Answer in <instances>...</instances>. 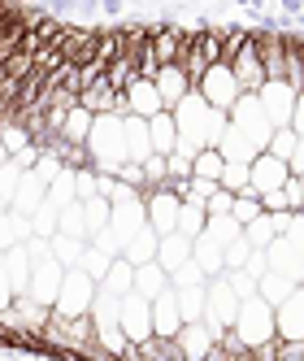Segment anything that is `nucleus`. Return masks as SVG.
Segmentation results:
<instances>
[{
    "instance_id": "1",
    "label": "nucleus",
    "mask_w": 304,
    "mask_h": 361,
    "mask_svg": "<svg viewBox=\"0 0 304 361\" xmlns=\"http://www.w3.org/2000/svg\"><path fill=\"white\" fill-rule=\"evenodd\" d=\"M87 161L91 170H105L118 174L126 161V135H122V114H96L91 122V135H87Z\"/></svg>"
},
{
    "instance_id": "2",
    "label": "nucleus",
    "mask_w": 304,
    "mask_h": 361,
    "mask_svg": "<svg viewBox=\"0 0 304 361\" xmlns=\"http://www.w3.org/2000/svg\"><path fill=\"white\" fill-rule=\"evenodd\" d=\"M239 305H243V296L231 288L226 270H222V274H213V279L205 283V322H209V331H213V340H217L226 326H235Z\"/></svg>"
},
{
    "instance_id": "3",
    "label": "nucleus",
    "mask_w": 304,
    "mask_h": 361,
    "mask_svg": "<svg viewBox=\"0 0 304 361\" xmlns=\"http://www.w3.org/2000/svg\"><path fill=\"white\" fill-rule=\"evenodd\" d=\"M235 335L248 344V353L257 348V344H265V340H274V335H278V326H274V305H270L261 292L243 296L239 318H235Z\"/></svg>"
},
{
    "instance_id": "4",
    "label": "nucleus",
    "mask_w": 304,
    "mask_h": 361,
    "mask_svg": "<svg viewBox=\"0 0 304 361\" xmlns=\"http://www.w3.org/2000/svg\"><path fill=\"white\" fill-rule=\"evenodd\" d=\"M100 292V283L83 270V266H65V279H61V292H57V305L53 314H65V318H79V314H91V300Z\"/></svg>"
},
{
    "instance_id": "5",
    "label": "nucleus",
    "mask_w": 304,
    "mask_h": 361,
    "mask_svg": "<svg viewBox=\"0 0 304 361\" xmlns=\"http://www.w3.org/2000/svg\"><path fill=\"white\" fill-rule=\"evenodd\" d=\"M196 87H200V96H205L213 109H226V114H231V105L243 96V87H239V79H235L231 61H209V70L196 79Z\"/></svg>"
},
{
    "instance_id": "6",
    "label": "nucleus",
    "mask_w": 304,
    "mask_h": 361,
    "mask_svg": "<svg viewBox=\"0 0 304 361\" xmlns=\"http://www.w3.org/2000/svg\"><path fill=\"white\" fill-rule=\"evenodd\" d=\"M231 122L239 126L243 135L257 140V148H265L270 135H274V122H270V114H265V105H261L257 92H243V96L235 100V105H231Z\"/></svg>"
},
{
    "instance_id": "7",
    "label": "nucleus",
    "mask_w": 304,
    "mask_h": 361,
    "mask_svg": "<svg viewBox=\"0 0 304 361\" xmlns=\"http://www.w3.org/2000/svg\"><path fill=\"white\" fill-rule=\"evenodd\" d=\"M148 222V204H144V192L139 188H126L122 196H113V214H109V226L118 231V240L126 244L135 231Z\"/></svg>"
},
{
    "instance_id": "8",
    "label": "nucleus",
    "mask_w": 304,
    "mask_h": 361,
    "mask_svg": "<svg viewBox=\"0 0 304 361\" xmlns=\"http://www.w3.org/2000/svg\"><path fill=\"white\" fill-rule=\"evenodd\" d=\"M144 204H148V222L157 235H165V231L179 226V209H183V196L174 192L170 183L161 188H144Z\"/></svg>"
},
{
    "instance_id": "9",
    "label": "nucleus",
    "mask_w": 304,
    "mask_h": 361,
    "mask_svg": "<svg viewBox=\"0 0 304 361\" xmlns=\"http://www.w3.org/2000/svg\"><path fill=\"white\" fill-rule=\"evenodd\" d=\"M61 279H65V266L57 262L53 252H48V257H35L31 283H27V292H22V296H31V300H39V305L53 309V305H57V292H61Z\"/></svg>"
},
{
    "instance_id": "10",
    "label": "nucleus",
    "mask_w": 304,
    "mask_h": 361,
    "mask_svg": "<svg viewBox=\"0 0 304 361\" xmlns=\"http://www.w3.org/2000/svg\"><path fill=\"white\" fill-rule=\"evenodd\" d=\"M118 318H122V331H126V340H131V344L148 340V335H152V300L131 288L118 300Z\"/></svg>"
},
{
    "instance_id": "11",
    "label": "nucleus",
    "mask_w": 304,
    "mask_h": 361,
    "mask_svg": "<svg viewBox=\"0 0 304 361\" xmlns=\"http://www.w3.org/2000/svg\"><path fill=\"white\" fill-rule=\"evenodd\" d=\"M287 178H291V166H287L283 157H274V152H257V157H252V166H248V192L261 196V192H270V188H283Z\"/></svg>"
},
{
    "instance_id": "12",
    "label": "nucleus",
    "mask_w": 304,
    "mask_h": 361,
    "mask_svg": "<svg viewBox=\"0 0 304 361\" xmlns=\"http://www.w3.org/2000/svg\"><path fill=\"white\" fill-rule=\"evenodd\" d=\"M231 70H235V79H239L243 92H257V87L265 83V61H261V53H257V31H252L248 44H239L235 53H231Z\"/></svg>"
},
{
    "instance_id": "13",
    "label": "nucleus",
    "mask_w": 304,
    "mask_h": 361,
    "mask_svg": "<svg viewBox=\"0 0 304 361\" xmlns=\"http://www.w3.org/2000/svg\"><path fill=\"white\" fill-rule=\"evenodd\" d=\"M257 96H261V105H265V114H270L274 126H291V109H296V87H291V83L265 79V83L257 87Z\"/></svg>"
},
{
    "instance_id": "14",
    "label": "nucleus",
    "mask_w": 304,
    "mask_h": 361,
    "mask_svg": "<svg viewBox=\"0 0 304 361\" xmlns=\"http://www.w3.org/2000/svg\"><path fill=\"white\" fill-rule=\"evenodd\" d=\"M274 326H278V340H304V283L274 305Z\"/></svg>"
},
{
    "instance_id": "15",
    "label": "nucleus",
    "mask_w": 304,
    "mask_h": 361,
    "mask_svg": "<svg viewBox=\"0 0 304 361\" xmlns=\"http://www.w3.org/2000/svg\"><path fill=\"white\" fill-rule=\"evenodd\" d=\"M174 344H179L183 361H209V353H213V331H209V322H205V318L183 322V326H179V335H174Z\"/></svg>"
},
{
    "instance_id": "16",
    "label": "nucleus",
    "mask_w": 304,
    "mask_h": 361,
    "mask_svg": "<svg viewBox=\"0 0 304 361\" xmlns=\"http://www.w3.org/2000/svg\"><path fill=\"white\" fill-rule=\"evenodd\" d=\"M179 326H183V309H179V296H174V283H170L161 296H152V335L174 340Z\"/></svg>"
},
{
    "instance_id": "17",
    "label": "nucleus",
    "mask_w": 304,
    "mask_h": 361,
    "mask_svg": "<svg viewBox=\"0 0 304 361\" xmlns=\"http://www.w3.org/2000/svg\"><path fill=\"white\" fill-rule=\"evenodd\" d=\"M152 83H157V92H161V105L165 109H174L179 100L191 92V79H187V70L179 66V61H165V66H157V74H152Z\"/></svg>"
},
{
    "instance_id": "18",
    "label": "nucleus",
    "mask_w": 304,
    "mask_h": 361,
    "mask_svg": "<svg viewBox=\"0 0 304 361\" xmlns=\"http://www.w3.org/2000/svg\"><path fill=\"white\" fill-rule=\"evenodd\" d=\"M122 96H126V114H139V118H152L157 109H165V105H161L157 83L144 79V74H135V79L122 87Z\"/></svg>"
},
{
    "instance_id": "19",
    "label": "nucleus",
    "mask_w": 304,
    "mask_h": 361,
    "mask_svg": "<svg viewBox=\"0 0 304 361\" xmlns=\"http://www.w3.org/2000/svg\"><path fill=\"white\" fill-rule=\"evenodd\" d=\"M79 100H83L91 114H126V96L105 83V74H100V79H91V83L79 92Z\"/></svg>"
},
{
    "instance_id": "20",
    "label": "nucleus",
    "mask_w": 304,
    "mask_h": 361,
    "mask_svg": "<svg viewBox=\"0 0 304 361\" xmlns=\"http://www.w3.org/2000/svg\"><path fill=\"white\" fill-rule=\"evenodd\" d=\"M0 257H5V270H9V279H13V292L22 296V292H27V283H31V270H35V257H31L27 240L0 248Z\"/></svg>"
},
{
    "instance_id": "21",
    "label": "nucleus",
    "mask_w": 304,
    "mask_h": 361,
    "mask_svg": "<svg viewBox=\"0 0 304 361\" xmlns=\"http://www.w3.org/2000/svg\"><path fill=\"white\" fill-rule=\"evenodd\" d=\"M122 135H126V161H144L148 152H152L148 118H139V114H122Z\"/></svg>"
},
{
    "instance_id": "22",
    "label": "nucleus",
    "mask_w": 304,
    "mask_h": 361,
    "mask_svg": "<svg viewBox=\"0 0 304 361\" xmlns=\"http://www.w3.org/2000/svg\"><path fill=\"white\" fill-rule=\"evenodd\" d=\"M44 200H48V178L39 170H27L22 183H18V192H13V209L18 214H35Z\"/></svg>"
},
{
    "instance_id": "23",
    "label": "nucleus",
    "mask_w": 304,
    "mask_h": 361,
    "mask_svg": "<svg viewBox=\"0 0 304 361\" xmlns=\"http://www.w3.org/2000/svg\"><path fill=\"white\" fill-rule=\"evenodd\" d=\"M217 152H222V161H252V157H257V152H265V148H257V140L243 135L239 126L231 122V126L222 131V140H217Z\"/></svg>"
},
{
    "instance_id": "24",
    "label": "nucleus",
    "mask_w": 304,
    "mask_h": 361,
    "mask_svg": "<svg viewBox=\"0 0 304 361\" xmlns=\"http://www.w3.org/2000/svg\"><path fill=\"white\" fill-rule=\"evenodd\" d=\"M157 244H161V235L152 231V222H144L135 235L122 244V257H126L131 266H144V262H152V257H157Z\"/></svg>"
},
{
    "instance_id": "25",
    "label": "nucleus",
    "mask_w": 304,
    "mask_h": 361,
    "mask_svg": "<svg viewBox=\"0 0 304 361\" xmlns=\"http://www.w3.org/2000/svg\"><path fill=\"white\" fill-rule=\"evenodd\" d=\"M187 257H191V240L183 235V231H165L161 244H157V262L174 274V270H179V266L187 262Z\"/></svg>"
},
{
    "instance_id": "26",
    "label": "nucleus",
    "mask_w": 304,
    "mask_h": 361,
    "mask_svg": "<svg viewBox=\"0 0 304 361\" xmlns=\"http://www.w3.org/2000/svg\"><path fill=\"white\" fill-rule=\"evenodd\" d=\"M148 135H152V152H174V144H179L174 114H170V109H157V114L148 118Z\"/></svg>"
},
{
    "instance_id": "27",
    "label": "nucleus",
    "mask_w": 304,
    "mask_h": 361,
    "mask_svg": "<svg viewBox=\"0 0 304 361\" xmlns=\"http://www.w3.org/2000/svg\"><path fill=\"white\" fill-rule=\"evenodd\" d=\"M170 288V270L157 262V257H152V262H144V266H135V292H144L148 300L152 296H161Z\"/></svg>"
},
{
    "instance_id": "28",
    "label": "nucleus",
    "mask_w": 304,
    "mask_h": 361,
    "mask_svg": "<svg viewBox=\"0 0 304 361\" xmlns=\"http://www.w3.org/2000/svg\"><path fill=\"white\" fill-rule=\"evenodd\" d=\"M191 257H196L200 266H205V274H209V279L226 270V266H222V240H217V235H209V231H200V235L191 240Z\"/></svg>"
},
{
    "instance_id": "29",
    "label": "nucleus",
    "mask_w": 304,
    "mask_h": 361,
    "mask_svg": "<svg viewBox=\"0 0 304 361\" xmlns=\"http://www.w3.org/2000/svg\"><path fill=\"white\" fill-rule=\"evenodd\" d=\"M79 166H61L57 178H48V204H57V209H65L70 200H79Z\"/></svg>"
},
{
    "instance_id": "30",
    "label": "nucleus",
    "mask_w": 304,
    "mask_h": 361,
    "mask_svg": "<svg viewBox=\"0 0 304 361\" xmlns=\"http://www.w3.org/2000/svg\"><path fill=\"white\" fill-rule=\"evenodd\" d=\"M35 231H31V214H18L13 204L5 214H0V248H9V244H22V240H31Z\"/></svg>"
},
{
    "instance_id": "31",
    "label": "nucleus",
    "mask_w": 304,
    "mask_h": 361,
    "mask_svg": "<svg viewBox=\"0 0 304 361\" xmlns=\"http://www.w3.org/2000/svg\"><path fill=\"white\" fill-rule=\"evenodd\" d=\"M91 122H96V114H91V109L83 105V100H79V105H74V109L65 114V122H61V140H65V144H87Z\"/></svg>"
},
{
    "instance_id": "32",
    "label": "nucleus",
    "mask_w": 304,
    "mask_h": 361,
    "mask_svg": "<svg viewBox=\"0 0 304 361\" xmlns=\"http://www.w3.org/2000/svg\"><path fill=\"white\" fill-rule=\"evenodd\" d=\"M300 288V283L291 279V274H283V270H265L261 279H257V292L270 300V305H278V300H287L291 292Z\"/></svg>"
},
{
    "instance_id": "33",
    "label": "nucleus",
    "mask_w": 304,
    "mask_h": 361,
    "mask_svg": "<svg viewBox=\"0 0 304 361\" xmlns=\"http://www.w3.org/2000/svg\"><path fill=\"white\" fill-rule=\"evenodd\" d=\"M243 240H248L252 248H270V244L278 240V222H274V214L261 209L252 222H243Z\"/></svg>"
},
{
    "instance_id": "34",
    "label": "nucleus",
    "mask_w": 304,
    "mask_h": 361,
    "mask_svg": "<svg viewBox=\"0 0 304 361\" xmlns=\"http://www.w3.org/2000/svg\"><path fill=\"white\" fill-rule=\"evenodd\" d=\"M100 288L105 292H113V296H126L135 288V266L126 262V257H113V266H109V274L100 279Z\"/></svg>"
},
{
    "instance_id": "35",
    "label": "nucleus",
    "mask_w": 304,
    "mask_h": 361,
    "mask_svg": "<svg viewBox=\"0 0 304 361\" xmlns=\"http://www.w3.org/2000/svg\"><path fill=\"white\" fill-rule=\"evenodd\" d=\"M174 296H179L183 322H196V318H205V283H183V288H174Z\"/></svg>"
},
{
    "instance_id": "36",
    "label": "nucleus",
    "mask_w": 304,
    "mask_h": 361,
    "mask_svg": "<svg viewBox=\"0 0 304 361\" xmlns=\"http://www.w3.org/2000/svg\"><path fill=\"white\" fill-rule=\"evenodd\" d=\"M83 235H65V231H57L53 240H48V248H53V257L61 266H79V257H83Z\"/></svg>"
},
{
    "instance_id": "37",
    "label": "nucleus",
    "mask_w": 304,
    "mask_h": 361,
    "mask_svg": "<svg viewBox=\"0 0 304 361\" xmlns=\"http://www.w3.org/2000/svg\"><path fill=\"white\" fill-rule=\"evenodd\" d=\"M205 222H209L205 204H200V200H183V209H179V226H174V231H183L187 240H196L200 231H205Z\"/></svg>"
},
{
    "instance_id": "38",
    "label": "nucleus",
    "mask_w": 304,
    "mask_h": 361,
    "mask_svg": "<svg viewBox=\"0 0 304 361\" xmlns=\"http://www.w3.org/2000/svg\"><path fill=\"white\" fill-rule=\"evenodd\" d=\"M31 231H35V235H44V240H53L57 235V231H61V209H57V204H39V209L31 214Z\"/></svg>"
},
{
    "instance_id": "39",
    "label": "nucleus",
    "mask_w": 304,
    "mask_h": 361,
    "mask_svg": "<svg viewBox=\"0 0 304 361\" xmlns=\"http://www.w3.org/2000/svg\"><path fill=\"white\" fill-rule=\"evenodd\" d=\"M205 231H209V235H217V240H222V248H226L235 235H243V222H239L235 214H209Z\"/></svg>"
},
{
    "instance_id": "40",
    "label": "nucleus",
    "mask_w": 304,
    "mask_h": 361,
    "mask_svg": "<svg viewBox=\"0 0 304 361\" xmlns=\"http://www.w3.org/2000/svg\"><path fill=\"white\" fill-rule=\"evenodd\" d=\"M79 266H83V270H87V274H91V279L100 283V279L109 274V266H113V257H109L105 248H96V244L87 240V244H83V257H79Z\"/></svg>"
},
{
    "instance_id": "41",
    "label": "nucleus",
    "mask_w": 304,
    "mask_h": 361,
    "mask_svg": "<svg viewBox=\"0 0 304 361\" xmlns=\"http://www.w3.org/2000/svg\"><path fill=\"white\" fill-rule=\"evenodd\" d=\"M222 152L217 148H200L196 152V157H191V174H200V178H217V183H222Z\"/></svg>"
},
{
    "instance_id": "42",
    "label": "nucleus",
    "mask_w": 304,
    "mask_h": 361,
    "mask_svg": "<svg viewBox=\"0 0 304 361\" xmlns=\"http://www.w3.org/2000/svg\"><path fill=\"white\" fill-rule=\"evenodd\" d=\"M296 131L291 126H274V135H270V144H265V152H274V157H283V161H291V152H296Z\"/></svg>"
},
{
    "instance_id": "43",
    "label": "nucleus",
    "mask_w": 304,
    "mask_h": 361,
    "mask_svg": "<svg viewBox=\"0 0 304 361\" xmlns=\"http://www.w3.org/2000/svg\"><path fill=\"white\" fill-rule=\"evenodd\" d=\"M22 174H27V170H22L13 157H9V161H0V200H9V204H13V192H18V183H22Z\"/></svg>"
},
{
    "instance_id": "44",
    "label": "nucleus",
    "mask_w": 304,
    "mask_h": 361,
    "mask_svg": "<svg viewBox=\"0 0 304 361\" xmlns=\"http://www.w3.org/2000/svg\"><path fill=\"white\" fill-rule=\"evenodd\" d=\"M248 166H252V161H226V166H222V188H231L235 196L248 192Z\"/></svg>"
},
{
    "instance_id": "45",
    "label": "nucleus",
    "mask_w": 304,
    "mask_h": 361,
    "mask_svg": "<svg viewBox=\"0 0 304 361\" xmlns=\"http://www.w3.org/2000/svg\"><path fill=\"white\" fill-rule=\"evenodd\" d=\"M165 170H170V178L165 183H183V178H191V152H165Z\"/></svg>"
},
{
    "instance_id": "46",
    "label": "nucleus",
    "mask_w": 304,
    "mask_h": 361,
    "mask_svg": "<svg viewBox=\"0 0 304 361\" xmlns=\"http://www.w3.org/2000/svg\"><path fill=\"white\" fill-rule=\"evenodd\" d=\"M61 231L65 235H83L87 240V226H83V200H70L61 209Z\"/></svg>"
},
{
    "instance_id": "47",
    "label": "nucleus",
    "mask_w": 304,
    "mask_h": 361,
    "mask_svg": "<svg viewBox=\"0 0 304 361\" xmlns=\"http://www.w3.org/2000/svg\"><path fill=\"white\" fill-rule=\"evenodd\" d=\"M170 283H174V288H183V283H209V274H205V266H200L196 257H187V262L170 274Z\"/></svg>"
},
{
    "instance_id": "48",
    "label": "nucleus",
    "mask_w": 304,
    "mask_h": 361,
    "mask_svg": "<svg viewBox=\"0 0 304 361\" xmlns=\"http://www.w3.org/2000/svg\"><path fill=\"white\" fill-rule=\"evenodd\" d=\"M144 178H148V188H161L165 178H170V170H165V152H148V157H144Z\"/></svg>"
},
{
    "instance_id": "49",
    "label": "nucleus",
    "mask_w": 304,
    "mask_h": 361,
    "mask_svg": "<svg viewBox=\"0 0 304 361\" xmlns=\"http://www.w3.org/2000/svg\"><path fill=\"white\" fill-rule=\"evenodd\" d=\"M248 252H252V244H248L243 235H235L231 244L222 248V266H226V270H235V266H243V262H248Z\"/></svg>"
},
{
    "instance_id": "50",
    "label": "nucleus",
    "mask_w": 304,
    "mask_h": 361,
    "mask_svg": "<svg viewBox=\"0 0 304 361\" xmlns=\"http://www.w3.org/2000/svg\"><path fill=\"white\" fill-rule=\"evenodd\" d=\"M239 222H252V218H257L261 214V196H252V192H239L235 196V209H231Z\"/></svg>"
},
{
    "instance_id": "51",
    "label": "nucleus",
    "mask_w": 304,
    "mask_h": 361,
    "mask_svg": "<svg viewBox=\"0 0 304 361\" xmlns=\"http://www.w3.org/2000/svg\"><path fill=\"white\" fill-rule=\"evenodd\" d=\"M231 209H235V192L217 183V192L205 200V214H231Z\"/></svg>"
},
{
    "instance_id": "52",
    "label": "nucleus",
    "mask_w": 304,
    "mask_h": 361,
    "mask_svg": "<svg viewBox=\"0 0 304 361\" xmlns=\"http://www.w3.org/2000/svg\"><path fill=\"white\" fill-rule=\"evenodd\" d=\"M226 126H231V114H226V109H209V131H205V144L209 148H217V140H222Z\"/></svg>"
},
{
    "instance_id": "53",
    "label": "nucleus",
    "mask_w": 304,
    "mask_h": 361,
    "mask_svg": "<svg viewBox=\"0 0 304 361\" xmlns=\"http://www.w3.org/2000/svg\"><path fill=\"white\" fill-rule=\"evenodd\" d=\"M118 178H122V183L126 188H148V178H144V161H122V170H118Z\"/></svg>"
},
{
    "instance_id": "54",
    "label": "nucleus",
    "mask_w": 304,
    "mask_h": 361,
    "mask_svg": "<svg viewBox=\"0 0 304 361\" xmlns=\"http://www.w3.org/2000/svg\"><path fill=\"white\" fill-rule=\"evenodd\" d=\"M91 244H96V248H105L109 257H122V240H118V231H113V226H100L96 235H91Z\"/></svg>"
},
{
    "instance_id": "55",
    "label": "nucleus",
    "mask_w": 304,
    "mask_h": 361,
    "mask_svg": "<svg viewBox=\"0 0 304 361\" xmlns=\"http://www.w3.org/2000/svg\"><path fill=\"white\" fill-rule=\"evenodd\" d=\"M226 279H231V288L239 292V296H252V292H257V279H252L243 266H235V270H226Z\"/></svg>"
},
{
    "instance_id": "56",
    "label": "nucleus",
    "mask_w": 304,
    "mask_h": 361,
    "mask_svg": "<svg viewBox=\"0 0 304 361\" xmlns=\"http://www.w3.org/2000/svg\"><path fill=\"white\" fill-rule=\"evenodd\" d=\"M243 270H248L252 279H261V274L270 270V252H265V248H252V252H248V262H243Z\"/></svg>"
},
{
    "instance_id": "57",
    "label": "nucleus",
    "mask_w": 304,
    "mask_h": 361,
    "mask_svg": "<svg viewBox=\"0 0 304 361\" xmlns=\"http://www.w3.org/2000/svg\"><path fill=\"white\" fill-rule=\"evenodd\" d=\"M13 296H18V292H13V279H9V270H5V257H0V309H5Z\"/></svg>"
},
{
    "instance_id": "58",
    "label": "nucleus",
    "mask_w": 304,
    "mask_h": 361,
    "mask_svg": "<svg viewBox=\"0 0 304 361\" xmlns=\"http://www.w3.org/2000/svg\"><path fill=\"white\" fill-rule=\"evenodd\" d=\"M291 131L304 135V87L296 92V109H291Z\"/></svg>"
},
{
    "instance_id": "59",
    "label": "nucleus",
    "mask_w": 304,
    "mask_h": 361,
    "mask_svg": "<svg viewBox=\"0 0 304 361\" xmlns=\"http://www.w3.org/2000/svg\"><path fill=\"white\" fill-rule=\"evenodd\" d=\"M287 166H291V174H304V135L296 140V152H291V161H287Z\"/></svg>"
},
{
    "instance_id": "60",
    "label": "nucleus",
    "mask_w": 304,
    "mask_h": 361,
    "mask_svg": "<svg viewBox=\"0 0 304 361\" xmlns=\"http://www.w3.org/2000/svg\"><path fill=\"white\" fill-rule=\"evenodd\" d=\"M296 178H300V196H304V174H296Z\"/></svg>"
},
{
    "instance_id": "61",
    "label": "nucleus",
    "mask_w": 304,
    "mask_h": 361,
    "mask_svg": "<svg viewBox=\"0 0 304 361\" xmlns=\"http://www.w3.org/2000/svg\"><path fill=\"white\" fill-rule=\"evenodd\" d=\"M5 209H9V200H0V214H5Z\"/></svg>"
}]
</instances>
